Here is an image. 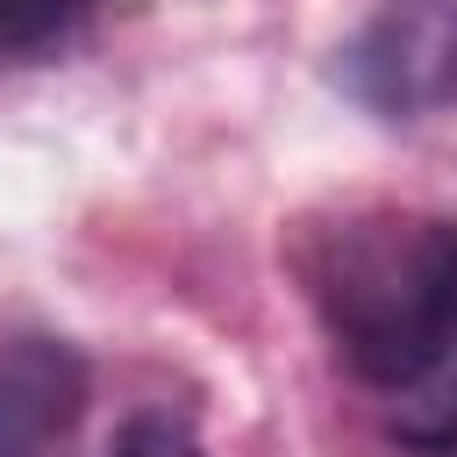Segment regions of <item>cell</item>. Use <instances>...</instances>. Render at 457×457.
<instances>
[{
  "instance_id": "5",
  "label": "cell",
  "mask_w": 457,
  "mask_h": 457,
  "mask_svg": "<svg viewBox=\"0 0 457 457\" xmlns=\"http://www.w3.org/2000/svg\"><path fill=\"white\" fill-rule=\"evenodd\" d=\"M93 0H0V64H29L43 50H57Z\"/></svg>"
},
{
  "instance_id": "3",
  "label": "cell",
  "mask_w": 457,
  "mask_h": 457,
  "mask_svg": "<svg viewBox=\"0 0 457 457\" xmlns=\"http://www.w3.org/2000/svg\"><path fill=\"white\" fill-rule=\"evenodd\" d=\"M86 414V364L64 336H0V457H64Z\"/></svg>"
},
{
  "instance_id": "6",
  "label": "cell",
  "mask_w": 457,
  "mask_h": 457,
  "mask_svg": "<svg viewBox=\"0 0 457 457\" xmlns=\"http://www.w3.org/2000/svg\"><path fill=\"white\" fill-rule=\"evenodd\" d=\"M107 457H200V443H193V428L171 421V414H136V421L107 443Z\"/></svg>"
},
{
  "instance_id": "4",
  "label": "cell",
  "mask_w": 457,
  "mask_h": 457,
  "mask_svg": "<svg viewBox=\"0 0 457 457\" xmlns=\"http://www.w3.org/2000/svg\"><path fill=\"white\" fill-rule=\"evenodd\" d=\"M393 436L421 457H450L457 450V350L421 371L414 386H400V407H393Z\"/></svg>"
},
{
  "instance_id": "1",
  "label": "cell",
  "mask_w": 457,
  "mask_h": 457,
  "mask_svg": "<svg viewBox=\"0 0 457 457\" xmlns=\"http://www.w3.org/2000/svg\"><path fill=\"white\" fill-rule=\"evenodd\" d=\"M307 293L336 357L371 386H414L457 350V221L364 207L307 243Z\"/></svg>"
},
{
  "instance_id": "2",
  "label": "cell",
  "mask_w": 457,
  "mask_h": 457,
  "mask_svg": "<svg viewBox=\"0 0 457 457\" xmlns=\"http://www.w3.org/2000/svg\"><path fill=\"white\" fill-rule=\"evenodd\" d=\"M336 86L378 121L457 107V0H393L336 50Z\"/></svg>"
}]
</instances>
